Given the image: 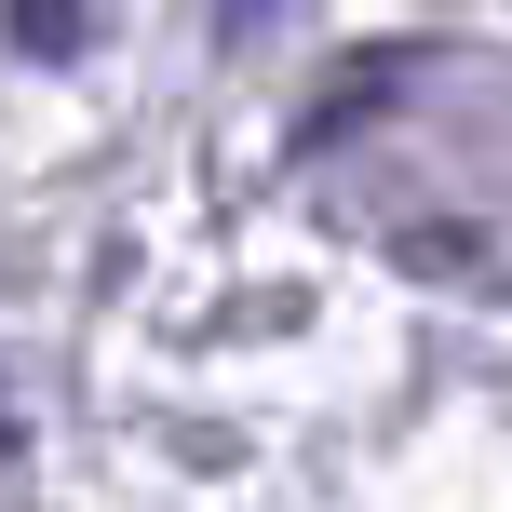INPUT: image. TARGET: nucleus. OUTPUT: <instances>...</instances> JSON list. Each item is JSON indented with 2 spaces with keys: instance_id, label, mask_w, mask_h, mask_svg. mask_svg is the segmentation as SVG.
Returning a JSON list of instances; mask_svg holds the SVG:
<instances>
[{
  "instance_id": "nucleus-1",
  "label": "nucleus",
  "mask_w": 512,
  "mask_h": 512,
  "mask_svg": "<svg viewBox=\"0 0 512 512\" xmlns=\"http://www.w3.org/2000/svg\"><path fill=\"white\" fill-rule=\"evenodd\" d=\"M0 14H14V54H81L95 0H0Z\"/></svg>"
}]
</instances>
